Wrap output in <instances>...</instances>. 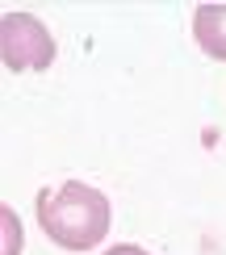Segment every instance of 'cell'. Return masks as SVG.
<instances>
[{
  "label": "cell",
  "instance_id": "obj_2",
  "mask_svg": "<svg viewBox=\"0 0 226 255\" xmlns=\"http://www.w3.org/2000/svg\"><path fill=\"white\" fill-rule=\"evenodd\" d=\"M0 59L8 71H46L55 63V38L34 13L0 17Z\"/></svg>",
  "mask_w": 226,
  "mask_h": 255
},
{
  "label": "cell",
  "instance_id": "obj_5",
  "mask_svg": "<svg viewBox=\"0 0 226 255\" xmlns=\"http://www.w3.org/2000/svg\"><path fill=\"white\" fill-rule=\"evenodd\" d=\"M105 255H147V251L138 247V243H113V247L105 251Z\"/></svg>",
  "mask_w": 226,
  "mask_h": 255
},
{
  "label": "cell",
  "instance_id": "obj_1",
  "mask_svg": "<svg viewBox=\"0 0 226 255\" xmlns=\"http://www.w3.org/2000/svg\"><path fill=\"white\" fill-rule=\"evenodd\" d=\"M109 197L84 180H63L38 193V226L63 251H92L109 235Z\"/></svg>",
  "mask_w": 226,
  "mask_h": 255
},
{
  "label": "cell",
  "instance_id": "obj_3",
  "mask_svg": "<svg viewBox=\"0 0 226 255\" xmlns=\"http://www.w3.org/2000/svg\"><path fill=\"white\" fill-rule=\"evenodd\" d=\"M193 42L210 59L226 63V4H197L193 8Z\"/></svg>",
  "mask_w": 226,
  "mask_h": 255
},
{
  "label": "cell",
  "instance_id": "obj_4",
  "mask_svg": "<svg viewBox=\"0 0 226 255\" xmlns=\"http://www.w3.org/2000/svg\"><path fill=\"white\" fill-rule=\"evenodd\" d=\"M0 226H4V251L0 255H17L21 251V222L13 214V205H0Z\"/></svg>",
  "mask_w": 226,
  "mask_h": 255
}]
</instances>
